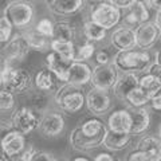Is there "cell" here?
<instances>
[{
    "label": "cell",
    "mask_w": 161,
    "mask_h": 161,
    "mask_svg": "<svg viewBox=\"0 0 161 161\" xmlns=\"http://www.w3.org/2000/svg\"><path fill=\"white\" fill-rule=\"evenodd\" d=\"M152 63V57L148 50H124L117 51L113 57V64L121 73H141L148 70Z\"/></svg>",
    "instance_id": "6da1fadb"
},
{
    "label": "cell",
    "mask_w": 161,
    "mask_h": 161,
    "mask_svg": "<svg viewBox=\"0 0 161 161\" xmlns=\"http://www.w3.org/2000/svg\"><path fill=\"white\" fill-rule=\"evenodd\" d=\"M54 102L64 113H78L86 105V94H83L82 87L74 86L63 82L59 89L53 94Z\"/></svg>",
    "instance_id": "7a4b0ae2"
},
{
    "label": "cell",
    "mask_w": 161,
    "mask_h": 161,
    "mask_svg": "<svg viewBox=\"0 0 161 161\" xmlns=\"http://www.w3.org/2000/svg\"><path fill=\"white\" fill-rule=\"evenodd\" d=\"M3 87L9 90L11 93L24 94L31 90L34 80L27 69L18 67L15 64H7V67L2 71Z\"/></svg>",
    "instance_id": "3957f363"
},
{
    "label": "cell",
    "mask_w": 161,
    "mask_h": 161,
    "mask_svg": "<svg viewBox=\"0 0 161 161\" xmlns=\"http://www.w3.org/2000/svg\"><path fill=\"white\" fill-rule=\"evenodd\" d=\"M3 15L18 30H26L32 23L35 16L34 3L30 0H12L4 7Z\"/></svg>",
    "instance_id": "277c9868"
},
{
    "label": "cell",
    "mask_w": 161,
    "mask_h": 161,
    "mask_svg": "<svg viewBox=\"0 0 161 161\" xmlns=\"http://www.w3.org/2000/svg\"><path fill=\"white\" fill-rule=\"evenodd\" d=\"M90 20H93L94 23H97L105 30H112L113 27L118 26L122 20V12L119 8L114 7L112 3L101 2L93 7L92 14H90Z\"/></svg>",
    "instance_id": "5b68a950"
},
{
    "label": "cell",
    "mask_w": 161,
    "mask_h": 161,
    "mask_svg": "<svg viewBox=\"0 0 161 161\" xmlns=\"http://www.w3.org/2000/svg\"><path fill=\"white\" fill-rule=\"evenodd\" d=\"M40 117L36 114V112L30 108V106H20L18 109L12 110V114L9 117L11 125L15 130L23 133L24 136L31 134L34 130L38 129Z\"/></svg>",
    "instance_id": "8992f818"
},
{
    "label": "cell",
    "mask_w": 161,
    "mask_h": 161,
    "mask_svg": "<svg viewBox=\"0 0 161 161\" xmlns=\"http://www.w3.org/2000/svg\"><path fill=\"white\" fill-rule=\"evenodd\" d=\"M30 51H31V47H30L27 39L24 38V35L22 32L14 34V36L2 48V53L6 57L8 64L23 62L28 57Z\"/></svg>",
    "instance_id": "52a82bcc"
},
{
    "label": "cell",
    "mask_w": 161,
    "mask_h": 161,
    "mask_svg": "<svg viewBox=\"0 0 161 161\" xmlns=\"http://www.w3.org/2000/svg\"><path fill=\"white\" fill-rule=\"evenodd\" d=\"M86 108L93 115H103L112 109V97L109 90L93 87L86 93Z\"/></svg>",
    "instance_id": "ba28073f"
},
{
    "label": "cell",
    "mask_w": 161,
    "mask_h": 161,
    "mask_svg": "<svg viewBox=\"0 0 161 161\" xmlns=\"http://www.w3.org/2000/svg\"><path fill=\"white\" fill-rule=\"evenodd\" d=\"M64 126H66V122H64V117L62 115V113L55 112V110H53V112L47 110L40 115L38 130L44 137L53 138L62 134Z\"/></svg>",
    "instance_id": "9c48e42d"
},
{
    "label": "cell",
    "mask_w": 161,
    "mask_h": 161,
    "mask_svg": "<svg viewBox=\"0 0 161 161\" xmlns=\"http://www.w3.org/2000/svg\"><path fill=\"white\" fill-rule=\"evenodd\" d=\"M118 79V70L112 63L106 64H95L93 67L92 74V86L103 89V90H112Z\"/></svg>",
    "instance_id": "30bf717a"
},
{
    "label": "cell",
    "mask_w": 161,
    "mask_h": 161,
    "mask_svg": "<svg viewBox=\"0 0 161 161\" xmlns=\"http://www.w3.org/2000/svg\"><path fill=\"white\" fill-rule=\"evenodd\" d=\"M105 134H106V132L92 137V136H86L79 126H77L75 129H73V132L69 136V144L77 152H92L93 149H97L102 145Z\"/></svg>",
    "instance_id": "8fae6325"
},
{
    "label": "cell",
    "mask_w": 161,
    "mask_h": 161,
    "mask_svg": "<svg viewBox=\"0 0 161 161\" xmlns=\"http://www.w3.org/2000/svg\"><path fill=\"white\" fill-rule=\"evenodd\" d=\"M134 32H136V47L141 50H148L153 47L161 34L154 22H149V20L136 27Z\"/></svg>",
    "instance_id": "7c38bea8"
},
{
    "label": "cell",
    "mask_w": 161,
    "mask_h": 161,
    "mask_svg": "<svg viewBox=\"0 0 161 161\" xmlns=\"http://www.w3.org/2000/svg\"><path fill=\"white\" fill-rule=\"evenodd\" d=\"M150 18L149 8L142 0H134L130 6L124 9V23L129 27H137L140 24L148 22Z\"/></svg>",
    "instance_id": "4fadbf2b"
},
{
    "label": "cell",
    "mask_w": 161,
    "mask_h": 161,
    "mask_svg": "<svg viewBox=\"0 0 161 161\" xmlns=\"http://www.w3.org/2000/svg\"><path fill=\"white\" fill-rule=\"evenodd\" d=\"M92 74H93V69L90 67V64H87L86 62L73 60L67 73L66 82L70 85H74V86L83 87L92 82Z\"/></svg>",
    "instance_id": "5bb4252c"
},
{
    "label": "cell",
    "mask_w": 161,
    "mask_h": 161,
    "mask_svg": "<svg viewBox=\"0 0 161 161\" xmlns=\"http://www.w3.org/2000/svg\"><path fill=\"white\" fill-rule=\"evenodd\" d=\"M62 83L63 82L60 80V78L54 71H51L48 67H44L42 70H39V71L36 73V75L34 77L35 89L46 92L48 94H54Z\"/></svg>",
    "instance_id": "9a60e30c"
},
{
    "label": "cell",
    "mask_w": 161,
    "mask_h": 161,
    "mask_svg": "<svg viewBox=\"0 0 161 161\" xmlns=\"http://www.w3.org/2000/svg\"><path fill=\"white\" fill-rule=\"evenodd\" d=\"M110 43L117 51H124V50H132L136 47V32L134 28L129 26L118 27L114 30L112 36H110Z\"/></svg>",
    "instance_id": "2e32d148"
},
{
    "label": "cell",
    "mask_w": 161,
    "mask_h": 161,
    "mask_svg": "<svg viewBox=\"0 0 161 161\" xmlns=\"http://www.w3.org/2000/svg\"><path fill=\"white\" fill-rule=\"evenodd\" d=\"M27 136H24L23 133L18 132V130L12 129L11 132H8L4 138L0 142V150H2V156L6 157V156H11L20 152L22 149H24V147L27 145Z\"/></svg>",
    "instance_id": "e0dca14e"
},
{
    "label": "cell",
    "mask_w": 161,
    "mask_h": 161,
    "mask_svg": "<svg viewBox=\"0 0 161 161\" xmlns=\"http://www.w3.org/2000/svg\"><path fill=\"white\" fill-rule=\"evenodd\" d=\"M106 126L112 132L117 133H130L132 128V114L126 109H118L110 113L108 117Z\"/></svg>",
    "instance_id": "ac0fdd59"
},
{
    "label": "cell",
    "mask_w": 161,
    "mask_h": 161,
    "mask_svg": "<svg viewBox=\"0 0 161 161\" xmlns=\"http://www.w3.org/2000/svg\"><path fill=\"white\" fill-rule=\"evenodd\" d=\"M140 86V77L136 73H122L118 75V79L113 86L114 95L121 101H125L126 95L134 87Z\"/></svg>",
    "instance_id": "d6986e66"
},
{
    "label": "cell",
    "mask_w": 161,
    "mask_h": 161,
    "mask_svg": "<svg viewBox=\"0 0 161 161\" xmlns=\"http://www.w3.org/2000/svg\"><path fill=\"white\" fill-rule=\"evenodd\" d=\"M71 62L73 60L62 57L60 54L53 51V50L46 55V67H48L51 71L57 74L62 82H66L67 73L70 66H71Z\"/></svg>",
    "instance_id": "ffe728a7"
},
{
    "label": "cell",
    "mask_w": 161,
    "mask_h": 161,
    "mask_svg": "<svg viewBox=\"0 0 161 161\" xmlns=\"http://www.w3.org/2000/svg\"><path fill=\"white\" fill-rule=\"evenodd\" d=\"M83 7V0H50L48 8L57 16H71Z\"/></svg>",
    "instance_id": "44dd1931"
},
{
    "label": "cell",
    "mask_w": 161,
    "mask_h": 161,
    "mask_svg": "<svg viewBox=\"0 0 161 161\" xmlns=\"http://www.w3.org/2000/svg\"><path fill=\"white\" fill-rule=\"evenodd\" d=\"M136 149H140L148 156L149 161H161V138L156 136H144L137 142Z\"/></svg>",
    "instance_id": "7402d4cb"
},
{
    "label": "cell",
    "mask_w": 161,
    "mask_h": 161,
    "mask_svg": "<svg viewBox=\"0 0 161 161\" xmlns=\"http://www.w3.org/2000/svg\"><path fill=\"white\" fill-rule=\"evenodd\" d=\"M132 138L133 134L130 133H117L108 129L106 134L103 137L102 145L108 150H112V152H121L125 148H128V145L132 142Z\"/></svg>",
    "instance_id": "603a6c76"
},
{
    "label": "cell",
    "mask_w": 161,
    "mask_h": 161,
    "mask_svg": "<svg viewBox=\"0 0 161 161\" xmlns=\"http://www.w3.org/2000/svg\"><path fill=\"white\" fill-rule=\"evenodd\" d=\"M132 114V128H130V134L137 136L144 132H147L150 125V114L145 106L142 108H133L130 112Z\"/></svg>",
    "instance_id": "cb8c5ba5"
},
{
    "label": "cell",
    "mask_w": 161,
    "mask_h": 161,
    "mask_svg": "<svg viewBox=\"0 0 161 161\" xmlns=\"http://www.w3.org/2000/svg\"><path fill=\"white\" fill-rule=\"evenodd\" d=\"M22 34L24 35V38L27 39L30 47H31V50H34V51L42 53V51H46L50 47V43H51L50 38L38 32L35 27H27L26 30H23Z\"/></svg>",
    "instance_id": "d4e9b609"
},
{
    "label": "cell",
    "mask_w": 161,
    "mask_h": 161,
    "mask_svg": "<svg viewBox=\"0 0 161 161\" xmlns=\"http://www.w3.org/2000/svg\"><path fill=\"white\" fill-rule=\"evenodd\" d=\"M27 93H28L27 94V102H28L27 106H30L34 112L40 113V114L47 112L48 105H50V95L51 94L42 92V90H38V89L35 90V92L30 90Z\"/></svg>",
    "instance_id": "484cf974"
},
{
    "label": "cell",
    "mask_w": 161,
    "mask_h": 161,
    "mask_svg": "<svg viewBox=\"0 0 161 161\" xmlns=\"http://www.w3.org/2000/svg\"><path fill=\"white\" fill-rule=\"evenodd\" d=\"M106 32H108V30L98 26L97 23H94L93 20H90V19L83 23V35L89 42H93V43L102 42V40L106 38Z\"/></svg>",
    "instance_id": "4316f807"
},
{
    "label": "cell",
    "mask_w": 161,
    "mask_h": 161,
    "mask_svg": "<svg viewBox=\"0 0 161 161\" xmlns=\"http://www.w3.org/2000/svg\"><path fill=\"white\" fill-rule=\"evenodd\" d=\"M75 36L74 27L66 20H59L54 23V32L53 38L54 40H63V42H71Z\"/></svg>",
    "instance_id": "83f0119b"
},
{
    "label": "cell",
    "mask_w": 161,
    "mask_h": 161,
    "mask_svg": "<svg viewBox=\"0 0 161 161\" xmlns=\"http://www.w3.org/2000/svg\"><path fill=\"white\" fill-rule=\"evenodd\" d=\"M79 128L86 136H92V137H94V136H99V134H102L108 130V126L102 122V119H99L97 117V115L82 121V124L79 125Z\"/></svg>",
    "instance_id": "f1b7e54d"
},
{
    "label": "cell",
    "mask_w": 161,
    "mask_h": 161,
    "mask_svg": "<svg viewBox=\"0 0 161 161\" xmlns=\"http://www.w3.org/2000/svg\"><path fill=\"white\" fill-rule=\"evenodd\" d=\"M150 98L152 97H150L145 90H142L140 86H137L126 95L125 102H128L132 108H142V106H147V105L150 102Z\"/></svg>",
    "instance_id": "f546056e"
},
{
    "label": "cell",
    "mask_w": 161,
    "mask_h": 161,
    "mask_svg": "<svg viewBox=\"0 0 161 161\" xmlns=\"http://www.w3.org/2000/svg\"><path fill=\"white\" fill-rule=\"evenodd\" d=\"M50 48L53 51L60 54L62 57L67 58L70 60L75 59V44L74 42H63V40H54L51 39V43H50Z\"/></svg>",
    "instance_id": "4dcf8cb0"
},
{
    "label": "cell",
    "mask_w": 161,
    "mask_h": 161,
    "mask_svg": "<svg viewBox=\"0 0 161 161\" xmlns=\"http://www.w3.org/2000/svg\"><path fill=\"white\" fill-rule=\"evenodd\" d=\"M140 87L145 90L150 97H153L154 94L161 92V79H158L154 75L147 73L145 75L140 78Z\"/></svg>",
    "instance_id": "1f68e13d"
},
{
    "label": "cell",
    "mask_w": 161,
    "mask_h": 161,
    "mask_svg": "<svg viewBox=\"0 0 161 161\" xmlns=\"http://www.w3.org/2000/svg\"><path fill=\"white\" fill-rule=\"evenodd\" d=\"M95 54V46L93 42L86 40L85 43H82L80 46L75 47V59L74 60H79V62H86Z\"/></svg>",
    "instance_id": "d6a6232c"
},
{
    "label": "cell",
    "mask_w": 161,
    "mask_h": 161,
    "mask_svg": "<svg viewBox=\"0 0 161 161\" xmlns=\"http://www.w3.org/2000/svg\"><path fill=\"white\" fill-rule=\"evenodd\" d=\"M15 105H16L15 94L3 87L0 90V112H12L15 109Z\"/></svg>",
    "instance_id": "836d02e7"
},
{
    "label": "cell",
    "mask_w": 161,
    "mask_h": 161,
    "mask_svg": "<svg viewBox=\"0 0 161 161\" xmlns=\"http://www.w3.org/2000/svg\"><path fill=\"white\" fill-rule=\"evenodd\" d=\"M14 26L7 19V16H0V42L6 44L9 39L14 36Z\"/></svg>",
    "instance_id": "e575fe53"
},
{
    "label": "cell",
    "mask_w": 161,
    "mask_h": 161,
    "mask_svg": "<svg viewBox=\"0 0 161 161\" xmlns=\"http://www.w3.org/2000/svg\"><path fill=\"white\" fill-rule=\"evenodd\" d=\"M34 150H35L34 145L31 142H27V145L24 147V149H22L20 152L15 153V154H11V156H6V157H3L2 156V157L6 161H28Z\"/></svg>",
    "instance_id": "d590c367"
},
{
    "label": "cell",
    "mask_w": 161,
    "mask_h": 161,
    "mask_svg": "<svg viewBox=\"0 0 161 161\" xmlns=\"http://www.w3.org/2000/svg\"><path fill=\"white\" fill-rule=\"evenodd\" d=\"M35 28H36L38 32H40L42 35H44V36L51 39L53 32H54V22L48 18H42L36 24H35Z\"/></svg>",
    "instance_id": "8d00e7d4"
},
{
    "label": "cell",
    "mask_w": 161,
    "mask_h": 161,
    "mask_svg": "<svg viewBox=\"0 0 161 161\" xmlns=\"http://www.w3.org/2000/svg\"><path fill=\"white\" fill-rule=\"evenodd\" d=\"M54 160L55 158L51 153L46 152V150H36L35 149L28 161H54Z\"/></svg>",
    "instance_id": "74e56055"
},
{
    "label": "cell",
    "mask_w": 161,
    "mask_h": 161,
    "mask_svg": "<svg viewBox=\"0 0 161 161\" xmlns=\"http://www.w3.org/2000/svg\"><path fill=\"white\" fill-rule=\"evenodd\" d=\"M95 60H97V64H106V63H112L113 58L108 50L101 48L99 51H97V54H95Z\"/></svg>",
    "instance_id": "f35d334b"
},
{
    "label": "cell",
    "mask_w": 161,
    "mask_h": 161,
    "mask_svg": "<svg viewBox=\"0 0 161 161\" xmlns=\"http://www.w3.org/2000/svg\"><path fill=\"white\" fill-rule=\"evenodd\" d=\"M126 161H149V158H148V156L144 152H141L140 149H134L126 156Z\"/></svg>",
    "instance_id": "ab89813d"
},
{
    "label": "cell",
    "mask_w": 161,
    "mask_h": 161,
    "mask_svg": "<svg viewBox=\"0 0 161 161\" xmlns=\"http://www.w3.org/2000/svg\"><path fill=\"white\" fill-rule=\"evenodd\" d=\"M14 128L11 125V121H6V119H0V142H2V140L4 138V136H6L8 132H11Z\"/></svg>",
    "instance_id": "60d3db41"
},
{
    "label": "cell",
    "mask_w": 161,
    "mask_h": 161,
    "mask_svg": "<svg viewBox=\"0 0 161 161\" xmlns=\"http://www.w3.org/2000/svg\"><path fill=\"white\" fill-rule=\"evenodd\" d=\"M133 2L134 0H109V3H112L114 7L119 8L121 11H122V9H126Z\"/></svg>",
    "instance_id": "b9f144b4"
},
{
    "label": "cell",
    "mask_w": 161,
    "mask_h": 161,
    "mask_svg": "<svg viewBox=\"0 0 161 161\" xmlns=\"http://www.w3.org/2000/svg\"><path fill=\"white\" fill-rule=\"evenodd\" d=\"M147 73L154 75V77H157L158 79H161V64H158L157 62L154 63H150V66L148 67Z\"/></svg>",
    "instance_id": "7bdbcfd3"
},
{
    "label": "cell",
    "mask_w": 161,
    "mask_h": 161,
    "mask_svg": "<svg viewBox=\"0 0 161 161\" xmlns=\"http://www.w3.org/2000/svg\"><path fill=\"white\" fill-rule=\"evenodd\" d=\"M150 106H152V109L154 110H158V112H161V92L154 94L152 98H150Z\"/></svg>",
    "instance_id": "ee69618b"
},
{
    "label": "cell",
    "mask_w": 161,
    "mask_h": 161,
    "mask_svg": "<svg viewBox=\"0 0 161 161\" xmlns=\"http://www.w3.org/2000/svg\"><path fill=\"white\" fill-rule=\"evenodd\" d=\"M93 161H117V160H115L113 154H110L108 152H102V153H98L95 156Z\"/></svg>",
    "instance_id": "f6af8a7d"
},
{
    "label": "cell",
    "mask_w": 161,
    "mask_h": 161,
    "mask_svg": "<svg viewBox=\"0 0 161 161\" xmlns=\"http://www.w3.org/2000/svg\"><path fill=\"white\" fill-rule=\"evenodd\" d=\"M145 3L150 9H154V11L161 9V0H145Z\"/></svg>",
    "instance_id": "bcb514c9"
},
{
    "label": "cell",
    "mask_w": 161,
    "mask_h": 161,
    "mask_svg": "<svg viewBox=\"0 0 161 161\" xmlns=\"http://www.w3.org/2000/svg\"><path fill=\"white\" fill-rule=\"evenodd\" d=\"M7 64H8V62H7L6 57L3 55V53H0V73H2L3 70L7 67Z\"/></svg>",
    "instance_id": "7dc6e473"
},
{
    "label": "cell",
    "mask_w": 161,
    "mask_h": 161,
    "mask_svg": "<svg viewBox=\"0 0 161 161\" xmlns=\"http://www.w3.org/2000/svg\"><path fill=\"white\" fill-rule=\"evenodd\" d=\"M154 24L158 27V30L161 31V9L160 11H156V16H154Z\"/></svg>",
    "instance_id": "c3c4849f"
},
{
    "label": "cell",
    "mask_w": 161,
    "mask_h": 161,
    "mask_svg": "<svg viewBox=\"0 0 161 161\" xmlns=\"http://www.w3.org/2000/svg\"><path fill=\"white\" fill-rule=\"evenodd\" d=\"M156 62L161 64V50H158V51L156 53Z\"/></svg>",
    "instance_id": "681fc988"
},
{
    "label": "cell",
    "mask_w": 161,
    "mask_h": 161,
    "mask_svg": "<svg viewBox=\"0 0 161 161\" xmlns=\"http://www.w3.org/2000/svg\"><path fill=\"white\" fill-rule=\"evenodd\" d=\"M73 161H92V160L87 157H83V156H79V157H75Z\"/></svg>",
    "instance_id": "f907efd6"
},
{
    "label": "cell",
    "mask_w": 161,
    "mask_h": 161,
    "mask_svg": "<svg viewBox=\"0 0 161 161\" xmlns=\"http://www.w3.org/2000/svg\"><path fill=\"white\" fill-rule=\"evenodd\" d=\"M3 89V77H2V73H0V90Z\"/></svg>",
    "instance_id": "816d5d0a"
},
{
    "label": "cell",
    "mask_w": 161,
    "mask_h": 161,
    "mask_svg": "<svg viewBox=\"0 0 161 161\" xmlns=\"http://www.w3.org/2000/svg\"><path fill=\"white\" fill-rule=\"evenodd\" d=\"M54 161H69V160H60V158H55Z\"/></svg>",
    "instance_id": "f5cc1de1"
},
{
    "label": "cell",
    "mask_w": 161,
    "mask_h": 161,
    "mask_svg": "<svg viewBox=\"0 0 161 161\" xmlns=\"http://www.w3.org/2000/svg\"><path fill=\"white\" fill-rule=\"evenodd\" d=\"M158 134H160V138H161V124H160V129H158Z\"/></svg>",
    "instance_id": "db71d44e"
},
{
    "label": "cell",
    "mask_w": 161,
    "mask_h": 161,
    "mask_svg": "<svg viewBox=\"0 0 161 161\" xmlns=\"http://www.w3.org/2000/svg\"><path fill=\"white\" fill-rule=\"evenodd\" d=\"M3 47H4V44H3L2 42H0V48H3Z\"/></svg>",
    "instance_id": "11a10c76"
},
{
    "label": "cell",
    "mask_w": 161,
    "mask_h": 161,
    "mask_svg": "<svg viewBox=\"0 0 161 161\" xmlns=\"http://www.w3.org/2000/svg\"><path fill=\"white\" fill-rule=\"evenodd\" d=\"M0 161H6V160H4L3 157H0Z\"/></svg>",
    "instance_id": "9f6ffc18"
},
{
    "label": "cell",
    "mask_w": 161,
    "mask_h": 161,
    "mask_svg": "<svg viewBox=\"0 0 161 161\" xmlns=\"http://www.w3.org/2000/svg\"><path fill=\"white\" fill-rule=\"evenodd\" d=\"M44 2H50V0H44Z\"/></svg>",
    "instance_id": "6f0895ef"
}]
</instances>
